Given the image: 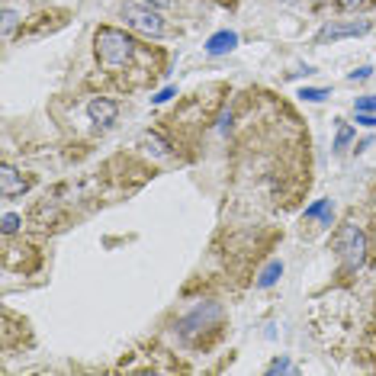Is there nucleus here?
<instances>
[{
	"label": "nucleus",
	"instance_id": "nucleus-21",
	"mask_svg": "<svg viewBox=\"0 0 376 376\" xmlns=\"http://www.w3.org/2000/svg\"><path fill=\"white\" fill-rule=\"evenodd\" d=\"M363 0H338V7H344V10H354V7H360Z\"/></svg>",
	"mask_w": 376,
	"mask_h": 376
},
{
	"label": "nucleus",
	"instance_id": "nucleus-11",
	"mask_svg": "<svg viewBox=\"0 0 376 376\" xmlns=\"http://www.w3.org/2000/svg\"><path fill=\"white\" fill-rule=\"evenodd\" d=\"M306 216H322V222H331V200H318L306 209Z\"/></svg>",
	"mask_w": 376,
	"mask_h": 376
},
{
	"label": "nucleus",
	"instance_id": "nucleus-17",
	"mask_svg": "<svg viewBox=\"0 0 376 376\" xmlns=\"http://www.w3.org/2000/svg\"><path fill=\"white\" fill-rule=\"evenodd\" d=\"M370 75H373V68H357V71H351V77H347V81L357 84V81H367Z\"/></svg>",
	"mask_w": 376,
	"mask_h": 376
},
{
	"label": "nucleus",
	"instance_id": "nucleus-6",
	"mask_svg": "<svg viewBox=\"0 0 376 376\" xmlns=\"http://www.w3.org/2000/svg\"><path fill=\"white\" fill-rule=\"evenodd\" d=\"M26 187H29V184H26L23 177H19L10 164L0 167V196H3V200H10V196H17V193H23Z\"/></svg>",
	"mask_w": 376,
	"mask_h": 376
},
{
	"label": "nucleus",
	"instance_id": "nucleus-5",
	"mask_svg": "<svg viewBox=\"0 0 376 376\" xmlns=\"http://www.w3.org/2000/svg\"><path fill=\"white\" fill-rule=\"evenodd\" d=\"M87 116H91V123H97V125H113L116 123V116H119V107L113 100H107V97H97V100H91L87 103Z\"/></svg>",
	"mask_w": 376,
	"mask_h": 376
},
{
	"label": "nucleus",
	"instance_id": "nucleus-3",
	"mask_svg": "<svg viewBox=\"0 0 376 376\" xmlns=\"http://www.w3.org/2000/svg\"><path fill=\"white\" fill-rule=\"evenodd\" d=\"M338 251H341V258L351 264V267H360L363 258H367V235L360 232L357 226H344L338 232Z\"/></svg>",
	"mask_w": 376,
	"mask_h": 376
},
{
	"label": "nucleus",
	"instance_id": "nucleus-2",
	"mask_svg": "<svg viewBox=\"0 0 376 376\" xmlns=\"http://www.w3.org/2000/svg\"><path fill=\"white\" fill-rule=\"evenodd\" d=\"M123 17H125V23L132 26L135 33H142V36H161V33H164V19H161V13H158L155 7L125 3Z\"/></svg>",
	"mask_w": 376,
	"mask_h": 376
},
{
	"label": "nucleus",
	"instance_id": "nucleus-20",
	"mask_svg": "<svg viewBox=\"0 0 376 376\" xmlns=\"http://www.w3.org/2000/svg\"><path fill=\"white\" fill-rule=\"evenodd\" d=\"M171 97H174V87H164V91H161V93H155L151 100H155V103H164V100H171Z\"/></svg>",
	"mask_w": 376,
	"mask_h": 376
},
{
	"label": "nucleus",
	"instance_id": "nucleus-15",
	"mask_svg": "<svg viewBox=\"0 0 376 376\" xmlns=\"http://www.w3.org/2000/svg\"><path fill=\"white\" fill-rule=\"evenodd\" d=\"M354 107H357V113H376V93L373 97H360Z\"/></svg>",
	"mask_w": 376,
	"mask_h": 376
},
{
	"label": "nucleus",
	"instance_id": "nucleus-4",
	"mask_svg": "<svg viewBox=\"0 0 376 376\" xmlns=\"http://www.w3.org/2000/svg\"><path fill=\"white\" fill-rule=\"evenodd\" d=\"M370 29H373V23L370 19H354V23H334V26H325L322 33H318V42H338V39H351V36H367Z\"/></svg>",
	"mask_w": 376,
	"mask_h": 376
},
{
	"label": "nucleus",
	"instance_id": "nucleus-22",
	"mask_svg": "<svg viewBox=\"0 0 376 376\" xmlns=\"http://www.w3.org/2000/svg\"><path fill=\"white\" fill-rule=\"evenodd\" d=\"M145 3H148V7H155V10H158V7H171L174 0H145Z\"/></svg>",
	"mask_w": 376,
	"mask_h": 376
},
{
	"label": "nucleus",
	"instance_id": "nucleus-9",
	"mask_svg": "<svg viewBox=\"0 0 376 376\" xmlns=\"http://www.w3.org/2000/svg\"><path fill=\"white\" fill-rule=\"evenodd\" d=\"M280 276H283V260H270L267 267H264V274L258 276V286L260 290H267V286H274Z\"/></svg>",
	"mask_w": 376,
	"mask_h": 376
},
{
	"label": "nucleus",
	"instance_id": "nucleus-16",
	"mask_svg": "<svg viewBox=\"0 0 376 376\" xmlns=\"http://www.w3.org/2000/svg\"><path fill=\"white\" fill-rule=\"evenodd\" d=\"M19 228V216L17 212H7V216H3V235H13Z\"/></svg>",
	"mask_w": 376,
	"mask_h": 376
},
{
	"label": "nucleus",
	"instance_id": "nucleus-18",
	"mask_svg": "<svg viewBox=\"0 0 376 376\" xmlns=\"http://www.w3.org/2000/svg\"><path fill=\"white\" fill-rule=\"evenodd\" d=\"M357 123L367 125V129H376V113H357Z\"/></svg>",
	"mask_w": 376,
	"mask_h": 376
},
{
	"label": "nucleus",
	"instance_id": "nucleus-19",
	"mask_svg": "<svg viewBox=\"0 0 376 376\" xmlns=\"http://www.w3.org/2000/svg\"><path fill=\"white\" fill-rule=\"evenodd\" d=\"M13 23H17V13H13V10H3V33H10Z\"/></svg>",
	"mask_w": 376,
	"mask_h": 376
},
{
	"label": "nucleus",
	"instance_id": "nucleus-13",
	"mask_svg": "<svg viewBox=\"0 0 376 376\" xmlns=\"http://www.w3.org/2000/svg\"><path fill=\"white\" fill-rule=\"evenodd\" d=\"M299 97H302V100L318 103V100H325V97H328V91H322V87H302Z\"/></svg>",
	"mask_w": 376,
	"mask_h": 376
},
{
	"label": "nucleus",
	"instance_id": "nucleus-14",
	"mask_svg": "<svg viewBox=\"0 0 376 376\" xmlns=\"http://www.w3.org/2000/svg\"><path fill=\"white\" fill-rule=\"evenodd\" d=\"M267 373H270V376H276V373H292V363H290L286 357H280V360H274V363L267 367Z\"/></svg>",
	"mask_w": 376,
	"mask_h": 376
},
{
	"label": "nucleus",
	"instance_id": "nucleus-12",
	"mask_svg": "<svg viewBox=\"0 0 376 376\" xmlns=\"http://www.w3.org/2000/svg\"><path fill=\"white\" fill-rule=\"evenodd\" d=\"M351 139H354V129L347 123H341V125H338V139H334V151L347 148V145H351Z\"/></svg>",
	"mask_w": 376,
	"mask_h": 376
},
{
	"label": "nucleus",
	"instance_id": "nucleus-10",
	"mask_svg": "<svg viewBox=\"0 0 376 376\" xmlns=\"http://www.w3.org/2000/svg\"><path fill=\"white\" fill-rule=\"evenodd\" d=\"M145 145H148V151H155V155H158V158H167V155H171V145L164 142V139H161V135H145Z\"/></svg>",
	"mask_w": 376,
	"mask_h": 376
},
{
	"label": "nucleus",
	"instance_id": "nucleus-7",
	"mask_svg": "<svg viewBox=\"0 0 376 376\" xmlns=\"http://www.w3.org/2000/svg\"><path fill=\"white\" fill-rule=\"evenodd\" d=\"M216 318H219V306H212V302H209V306H206V312H203V306H200V309L193 312V315H187L184 322H180V331H184V334H190V331H196V325H203V328H206L209 322H216Z\"/></svg>",
	"mask_w": 376,
	"mask_h": 376
},
{
	"label": "nucleus",
	"instance_id": "nucleus-1",
	"mask_svg": "<svg viewBox=\"0 0 376 376\" xmlns=\"http://www.w3.org/2000/svg\"><path fill=\"white\" fill-rule=\"evenodd\" d=\"M97 55L107 68H119L135 55V42L132 36H125L123 29H113V26H103L97 33Z\"/></svg>",
	"mask_w": 376,
	"mask_h": 376
},
{
	"label": "nucleus",
	"instance_id": "nucleus-8",
	"mask_svg": "<svg viewBox=\"0 0 376 376\" xmlns=\"http://www.w3.org/2000/svg\"><path fill=\"white\" fill-rule=\"evenodd\" d=\"M235 45H238V33H232V29H222V33L209 36L206 52H209V55H226V52H232Z\"/></svg>",
	"mask_w": 376,
	"mask_h": 376
}]
</instances>
